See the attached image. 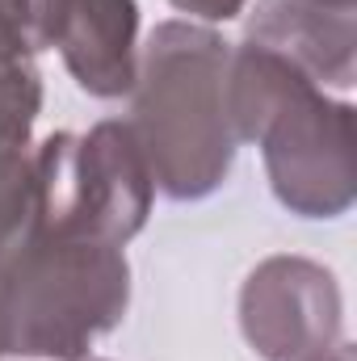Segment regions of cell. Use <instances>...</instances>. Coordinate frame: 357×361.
Here are the masks:
<instances>
[{
    "label": "cell",
    "mask_w": 357,
    "mask_h": 361,
    "mask_svg": "<svg viewBox=\"0 0 357 361\" xmlns=\"http://www.w3.org/2000/svg\"><path fill=\"white\" fill-rule=\"evenodd\" d=\"M173 4L189 17H202V21H231L244 13L248 0H173Z\"/></svg>",
    "instance_id": "cell-10"
},
{
    "label": "cell",
    "mask_w": 357,
    "mask_h": 361,
    "mask_svg": "<svg viewBox=\"0 0 357 361\" xmlns=\"http://www.w3.org/2000/svg\"><path fill=\"white\" fill-rule=\"evenodd\" d=\"M42 76L30 59L0 63V252L13 248L34 214V122Z\"/></svg>",
    "instance_id": "cell-8"
},
{
    "label": "cell",
    "mask_w": 357,
    "mask_h": 361,
    "mask_svg": "<svg viewBox=\"0 0 357 361\" xmlns=\"http://www.w3.org/2000/svg\"><path fill=\"white\" fill-rule=\"evenodd\" d=\"M303 361H357V357H353V345L337 341L332 349H324V353H311V357H303Z\"/></svg>",
    "instance_id": "cell-11"
},
{
    "label": "cell",
    "mask_w": 357,
    "mask_h": 361,
    "mask_svg": "<svg viewBox=\"0 0 357 361\" xmlns=\"http://www.w3.org/2000/svg\"><path fill=\"white\" fill-rule=\"evenodd\" d=\"M227 122L257 143L277 202L298 219H341L357 197L353 105L332 101L290 59L257 42L227 55Z\"/></svg>",
    "instance_id": "cell-1"
},
{
    "label": "cell",
    "mask_w": 357,
    "mask_h": 361,
    "mask_svg": "<svg viewBox=\"0 0 357 361\" xmlns=\"http://www.w3.org/2000/svg\"><path fill=\"white\" fill-rule=\"evenodd\" d=\"M244 341L265 361H303L341 341V286L307 257H269L240 290Z\"/></svg>",
    "instance_id": "cell-5"
},
{
    "label": "cell",
    "mask_w": 357,
    "mask_h": 361,
    "mask_svg": "<svg viewBox=\"0 0 357 361\" xmlns=\"http://www.w3.org/2000/svg\"><path fill=\"white\" fill-rule=\"evenodd\" d=\"M227 55L223 34L198 21H160L139 55L126 126L173 202L210 197L231 177L240 143L227 122Z\"/></svg>",
    "instance_id": "cell-2"
},
{
    "label": "cell",
    "mask_w": 357,
    "mask_h": 361,
    "mask_svg": "<svg viewBox=\"0 0 357 361\" xmlns=\"http://www.w3.org/2000/svg\"><path fill=\"white\" fill-rule=\"evenodd\" d=\"M244 42L290 59L320 89H349L357 59V8H328L315 0H257Z\"/></svg>",
    "instance_id": "cell-7"
},
{
    "label": "cell",
    "mask_w": 357,
    "mask_h": 361,
    "mask_svg": "<svg viewBox=\"0 0 357 361\" xmlns=\"http://www.w3.org/2000/svg\"><path fill=\"white\" fill-rule=\"evenodd\" d=\"M0 357H8V332H4V261H0Z\"/></svg>",
    "instance_id": "cell-12"
},
{
    "label": "cell",
    "mask_w": 357,
    "mask_h": 361,
    "mask_svg": "<svg viewBox=\"0 0 357 361\" xmlns=\"http://www.w3.org/2000/svg\"><path fill=\"white\" fill-rule=\"evenodd\" d=\"M156 180L126 122H97L89 135H51L34 147L30 227L131 244L152 214Z\"/></svg>",
    "instance_id": "cell-4"
},
{
    "label": "cell",
    "mask_w": 357,
    "mask_h": 361,
    "mask_svg": "<svg viewBox=\"0 0 357 361\" xmlns=\"http://www.w3.org/2000/svg\"><path fill=\"white\" fill-rule=\"evenodd\" d=\"M42 38L89 97L114 101L139 76V4L135 0H42Z\"/></svg>",
    "instance_id": "cell-6"
},
{
    "label": "cell",
    "mask_w": 357,
    "mask_h": 361,
    "mask_svg": "<svg viewBox=\"0 0 357 361\" xmlns=\"http://www.w3.org/2000/svg\"><path fill=\"white\" fill-rule=\"evenodd\" d=\"M0 261L8 357L85 361L131 307V265L118 244L25 227Z\"/></svg>",
    "instance_id": "cell-3"
},
{
    "label": "cell",
    "mask_w": 357,
    "mask_h": 361,
    "mask_svg": "<svg viewBox=\"0 0 357 361\" xmlns=\"http://www.w3.org/2000/svg\"><path fill=\"white\" fill-rule=\"evenodd\" d=\"M315 4H328V8H357V0H315Z\"/></svg>",
    "instance_id": "cell-13"
},
{
    "label": "cell",
    "mask_w": 357,
    "mask_h": 361,
    "mask_svg": "<svg viewBox=\"0 0 357 361\" xmlns=\"http://www.w3.org/2000/svg\"><path fill=\"white\" fill-rule=\"evenodd\" d=\"M38 51H47L42 0H0V63L34 59Z\"/></svg>",
    "instance_id": "cell-9"
}]
</instances>
